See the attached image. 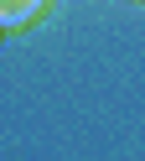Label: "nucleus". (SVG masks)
<instances>
[{
    "label": "nucleus",
    "instance_id": "1",
    "mask_svg": "<svg viewBox=\"0 0 145 161\" xmlns=\"http://www.w3.org/2000/svg\"><path fill=\"white\" fill-rule=\"evenodd\" d=\"M52 0H0V31H26L47 16Z\"/></svg>",
    "mask_w": 145,
    "mask_h": 161
}]
</instances>
